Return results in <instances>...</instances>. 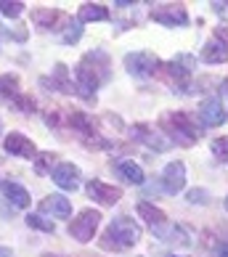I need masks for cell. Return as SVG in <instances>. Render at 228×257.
<instances>
[{"instance_id": "obj_32", "label": "cell", "mask_w": 228, "mask_h": 257, "mask_svg": "<svg viewBox=\"0 0 228 257\" xmlns=\"http://www.w3.org/2000/svg\"><path fill=\"white\" fill-rule=\"evenodd\" d=\"M0 257H14V249L11 246H0Z\"/></svg>"}, {"instance_id": "obj_18", "label": "cell", "mask_w": 228, "mask_h": 257, "mask_svg": "<svg viewBox=\"0 0 228 257\" xmlns=\"http://www.w3.org/2000/svg\"><path fill=\"white\" fill-rule=\"evenodd\" d=\"M3 196L11 202L14 207H19V209H24V207H30V191H27L24 186H19V183H14V180H3Z\"/></svg>"}, {"instance_id": "obj_34", "label": "cell", "mask_w": 228, "mask_h": 257, "mask_svg": "<svg viewBox=\"0 0 228 257\" xmlns=\"http://www.w3.org/2000/svg\"><path fill=\"white\" fill-rule=\"evenodd\" d=\"M220 88H223V90H225V93H228V80H225V82H223V85H220Z\"/></svg>"}, {"instance_id": "obj_36", "label": "cell", "mask_w": 228, "mask_h": 257, "mask_svg": "<svg viewBox=\"0 0 228 257\" xmlns=\"http://www.w3.org/2000/svg\"><path fill=\"white\" fill-rule=\"evenodd\" d=\"M225 207H228V196H225Z\"/></svg>"}, {"instance_id": "obj_23", "label": "cell", "mask_w": 228, "mask_h": 257, "mask_svg": "<svg viewBox=\"0 0 228 257\" xmlns=\"http://www.w3.org/2000/svg\"><path fill=\"white\" fill-rule=\"evenodd\" d=\"M0 93H3L6 101H16L22 96V90H19V77L16 74H3L0 77Z\"/></svg>"}, {"instance_id": "obj_12", "label": "cell", "mask_w": 228, "mask_h": 257, "mask_svg": "<svg viewBox=\"0 0 228 257\" xmlns=\"http://www.w3.org/2000/svg\"><path fill=\"white\" fill-rule=\"evenodd\" d=\"M162 186H165V191L173 194V196L186 188V165H183L180 159L170 162V165L165 167V173H162Z\"/></svg>"}, {"instance_id": "obj_20", "label": "cell", "mask_w": 228, "mask_h": 257, "mask_svg": "<svg viewBox=\"0 0 228 257\" xmlns=\"http://www.w3.org/2000/svg\"><path fill=\"white\" fill-rule=\"evenodd\" d=\"M77 19H80V22H106V19H109V8L103 3H82Z\"/></svg>"}, {"instance_id": "obj_11", "label": "cell", "mask_w": 228, "mask_h": 257, "mask_svg": "<svg viewBox=\"0 0 228 257\" xmlns=\"http://www.w3.org/2000/svg\"><path fill=\"white\" fill-rule=\"evenodd\" d=\"M3 149L11 157H22V159H35L37 157L35 144L27 136H22V133H8V136L3 138Z\"/></svg>"}, {"instance_id": "obj_14", "label": "cell", "mask_w": 228, "mask_h": 257, "mask_svg": "<svg viewBox=\"0 0 228 257\" xmlns=\"http://www.w3.org/2000/svg\"><path fill=\"white\" fill-rule=\"evenodd\" d=\"M53 183L64 188V191H74V188L80 186V167L72 165V162H59V167L51 173Z\"/></svg>"}, {"instance_id": "obj_30", "label": "cell", "mask_w": 228, "mask_h": 257, "mask_svg": "<svg viewBox=\"0 0 228 257\" xmlns=\"http://www.w3.org/2000/svg\"><path fill=\"white\" fill-rule=\"evenodd\" d=\"M45 125H51V127H59L61 125V117H59V111H45Z\"/></svg>"}, {"instance_id": "obj_10", "label": "cell", "mask_w": 228, "mask_h": 257, "mask_svg": "<svg viewBox=\"0 0 228 257\" xmlns=\"http://www.w3.org/2000/svg\"><path fill=\"white\" fill-rule=\"evenodd\" d=\"M85 191H88V196L93 202H98L103 207H114L122 199V188L109 186V183H103V180H90V183L85 186Z\"/></svg>"}, {"instance_id": "obj_28", "label": "cell", "mask_w": 228, "mask_h": 257, "mask_svg": "<svg viewBox=\"0 0 228 257\" xmlns=\"http://www.w3.org/2000/svg\"><path fill=\"white\" fill-rule=\"evenodd\" d=\"M212 154L228 165V138H215L212 141Z\"/></svg>"}, {"instance_id": "obj_29", "label": "cell", "mask_w": 228, "mask_h": 257, "mask_svg": "<svg viewBox=\"0 0 228 257\" xmlns=\"http://www.w3.org/2000/svg\"><path fill=\"white\" fill-rule=\"evenodd\" d=\"M186 199L191 204H207V202H210V194H207L204 188H191V191L186 194Z\"/></svg>"}, {"instance_id": "obj_26", "label": "cell", "mask_w": 228, "mask_h": 257, "mask_svg": "<svg viewBox=\"0 0 228 257\" xmlns=\"http://www.w3.org/2000/svg\"><path fill=\"white\" fill-rule=\"evenodd\" d=\"M27 225L30 228H37V231H45V233H53L56 225L51 220H45L43 215H27Z\"/></svg>"}, {"instance_id": "obj_22", "label": "cell", "mask_w": 228, "mask_h": 257, "mask_svg": "<svg viewBox=\"0 0 228 257\" xmlns=\"http://www.w3.org/2000/svg\"><path fill=\"white\" fill-rule=\"evenodd\" d=\"M56 167H59V154H53V151H45V154L35 157V173L37 175H48Z\"/></svg>"}, {"instance_id": "obj_15", "label": "cell", "mask_w": 228, "mask_h": 257, "mask_svg": "<svg viewBox=\"0 0 228 257\" xmlns=\"http://www.w3.org/2000/svg\"><path fill=\"white\" fill-rule=\"evenodd\" d=\"M43 212H48L53 217H59V220H66V217L72 215V204H69V199L61 196V194H51V196H45L43 199V204H40Z\"/></svg>"}, {"instance_id": "obj_17", "label": "cell", "mask_w": 228, "mask_h": 257, "mask_svg": "<svg viewBox=\"0 0 228 257\" xmlns=\"http://www.w3.org/2000/svg\"><path fill=\"white\" fill-rule=\"evenodd\" d=\"M199 59H202L204 64H223V61H228V48L212 37V40H207V43L202 45Z\"/></svg>"}, {"instance_id": "obj_2", "label": "cell", "mask_w": 228, "mask_h": 257, "mask_svg": "<svg viewBox=\"0 0 228 257\" xmlns=\"http://www.w3.org/2000/svg\"><path fill=\"white\" fill-rule=\"evenodd\" d=\"M159 125L167 136H173V141H178L180 146H194L199 138V125L191 119V114L186 111H167L162 119H159Z\"/></svg>"}, {"instance_id": "obj_19", "label": "cell", "mask_w": 228, "mask_h": 257, "mask_svg": "<svg viewBox=\"0 0 228 257\" xmlns=\"http://www.w3.org/2000/svg\"><path fill=\"white\" fill-rule=\"evenodd\" d=\"M114 173L125 180V183H133V186L144 183V170H141V165H136V162H130V159L117 162V165H114Z\"/></svg>"}, {"instance_id": "obj_24", "label": "cell", "mask_w": 228, "mask_h": 257, "mask_svg": "<svg viewBox=\"0 0 228 257\" xmlns=\"http://www.w3.org/2000/svg\"><path fill=\"white\" fill-rule=\"evenodd\" d=\"M51 88H59L64 93L72 90V82H69V72H66V64H56L53 66V80H51Z\"/></svg>"}, {"instance_id": "obj_31", "label": "cell", "mask_w": 228, "mask_h": 257, "mask_svg": "<svg viewBox=\"0 0 228 257\" xmlns=\"http://www.w3.org/2000/svg\"><path fill=\"white\" fill-rule=\"evenodd\" d=\"M215 40L223 43L225 48H228V24H223V27H217V30H215Z\"/></svg>"}, {"instance_id": "obj_3", "label": "cell", "mask_w": 228, "mask_h": 257, "mask_svg": "<svg viewBox=\"0 0 228 257\" xmlns=\"http://www.w3.org/2000/svg\"><path fill=\"white\" fill-rule=\"evenodd\" d=\"M191 69H194V59L191 56H178V59L159 64V69L154 77L165 80L175 93H186L188 85H191Z\"/></svg>"}, {"instance_id": "obj_25", "label": "cell", "mask_w": 228, "mask_h": 257, "mask_svg": "<svg viewBox=\"0 0 228 257\" xmlns=\"http://www.w3.org/2000/svg\"><path fill=\"white\" fill-rule=\"evenodd\" d=\"M24 8L27 6L22 3V0H6V3H0V14L8 16V19H16V16H22Z\"/></svg>"}, {"instance_id": "obj_9", "label": "cell", "mask_w": 228, "mask_h": 257, "mask_svg": "<svg viewBox=\"0 0 228 257\" xmlns=\"http://www.w3.org/2000/svg\"><path fill=\"white\" fill-rule=\"evenodd\" d=\"M130 138L138 141V144H144V146H149L151 151H167L170 149V141L165 136H159L151 125H133L130 127Z\"/></svg>"}, {"instance_id": "obj_8", "label": "cell", "mask_w": 228, "mask_h": 257, "mask_svg": "<svg viewBox=\"0 0 228 257\" xmlns=\"http://www.w3.org/2000/svg\"><path fill=\"white\" fill-rule=\"evenodd\" d=\"M30 16H32V24L37 30H53V32H59V27H66L72 22V19L66 14H61L59 8H35Z\"/></svg>"}, {"instance_id": "obj_13", "label": "cell", "mask_w": 228, "mask_h": 257, "mask_svg": "<svg viewBox=\"0 0 228 257\" xmlns=\"http://www.w3.org/2000/svg\"><path fill=\"white\" fill-rule=\"evenodd\" d=\"M199 119H202L204 127H220L223 122L228 119V114L223 109L220 98H207L202 101V106H199Z\"/></svg>"}, {"instance_id": "obj_6", "label": "cell", "mask_w": 228, "mask_h": 257, "mask_svg": "<svg viewBox=\"0 0 228 257\" xmlns=\"http://www.w3.org/2000/svg\"><path fill=\"white\" fill-rule=\"evenodd\" d=\"M159 61L151 51H136V53H128L125 56V69L133 74V77H141V80H146V77H154L157 69H159Z\"/></svg>"}, {"instance_id": "obj_4", "label": "cell", "mask_w": 228, "mask_h": 257, "mask_svg": "<svg viewBox=\"0 0 228 257\" xmlns=\"http://www.w3.org/2000/svg\"><path fill=\"white\" fill-rule=\"evenodd\" d=\"M101 82H103V77L93 69V64L82 56V61L77 64V69H74V90H77V96L82 101L96 103V90H98Z\"/></svg>"}, {"instance_id": "obj_7", "label": "cell", "mask_w": 228, "mask_h": 257, "mask_svg": "<svg viewBox=\"0 0 228 257\" xmlns=\"http://www.w3.org/2000/svg\"><path fill=\"white\" fill-rule=\"evenodd\" d=\"M151 19L162 27H183L188 24V11L183 3H165V6H154L151 8Z\"/></svg>"}, {"instance_id": "obj_27", "label": "cell", "mask_w": 228, "mask_h": 257, "mask_svg": "<svg viewBox=\"0 0 228 257\" xmlns=\"http://www.w3.org/2000/svg\"><path fill=\"white\" fill-rule=\"evenodd\" d=\"M80 37H82V24H80V22H69V24H66V32L61 35V40H64L66 45H69V43H77Z\"/></svg>"}, {"instance_id": "obj_1", "label": "cell", "mask_w": 228, "mask_h": 257, "mask_svg": "<svg viewBox=\"0 0 228 257\" xmlns=\"http://www.w3.org/2000/svg\"><path fill=\"white\" fill-rule=\"evenodd\" d=\"M138 241H141V225L122 215V217H114L109 223L98 246L106 252H122V249H128V246H136Z\"/></svg>"}, {"instance_id": "obj_21", "label": "cell", "mask_w": 228, "mask_h": 257, "mask_svg": "<svg viewBox=\"0 0 228 257\" xmlns=\"http://www.w3.org/2000/svg\"><path fill=\"white\" fill-rule=\"evenodd\" d=\"M66 122H69V125H72L74 130H80L85 138H88V136H96V133H93V130H96V122H93V119L88 117V114H82V111H72L69 117H66Z\"/></svg>"}, {"instance_id": "obj_5", "label": "cell", "mask_w": 228, "mask_h": 257, "mask_svg": "<svg viewBox=\"0 0 228 257\" xmlns=\"http://www.w3.org/2000/svg\"><path fill=\"white\" fill-rule=\"evenodd\" d=\"M98 223H101V212L98 209H80L77 217L69 220V236L72 239H77L82 244H88L93 239V233L98 231Z\"/></svg>"}, {"instance_id": "obj_33", "label": "cell", "mask_w": 228, "mask_h": 257, "mask_svg": "<svg viewBox=\"0 0 228 257\" xmlns=\"http://www.w3.org/2000/svg\"><path fill=\"white\" fill-rule=\"evenodd\" d=\"M217 252H220V257H228V241H225V244H220V246H217Z\"/></svg>"}, {"instance_id": "obj_16", "label": "cell", "mask_w": 228, "mask_h": 257, "mask_svg": "<svg viewBox=\"0 0 228 257\" xmlns=\"http://www.w3.org/2000/svg\"><path fill=\"white\" fill-rule=\"evenodd\" d=\"M136 209H138L141 220H144L149 228H154V233H157L159 228H162V225L167 223V215H165V209H159V207L149 204V202H138V204H136Z\"/></svg>"}, {"instance_id": "obj_35", "label": "cell", "mask_w": 228, "mask_h": 257, "mask_svg": "<svg viewBox=\"0 0 228 257\" xmlns=\"http://www.w3.org/2000/svg\"><path fill=\"white\" fill-rule=\"evenodd\" d=\"M0 133H3V122H0Z\"/></svg>"}]
</instances>
